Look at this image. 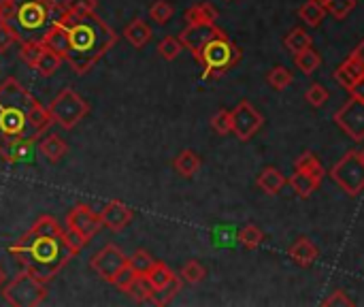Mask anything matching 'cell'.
<instances>
[{
    "label": "cell",
    "mask_w": 364,
    "mask_h": 307,
    "mask_svg": "<svg viewBox=\"0 0 364 307\" xmlns=\"http://www.w3.org/2000/svg\"><path fill=\"white\" fill-rule=\"evenodd\" d=\"M11 256L36 280L51 282L75 256L66 244L64 229L53 216H41L17 244L9 248Z\"/></svg>",
    "instance_id": "cell-1"
},
{
    "label": "cell",
    "mask_w": 364,
    "mask_h": 307,
    "mask_svg": "<svg viewBox=\"0 0 364 307\" xmlns=\"http://www.w3.org/2000/svg\"><path fill=\"white\" fill-rule=\"evenodd\" d=\"M53 21H60L68 32L66 62L77 75H85L117 41L115 30L94 13H66L60 2L53 6Z\"/></svg>",
    "instance_id": "cell-2"
},
{
    "label": "cell",
    "mask_w": 364,
    "mask_h": 307,
    "mask_svg": "<svg viewBox=\"0 0 364 307\" xmlns=\"http://www.w3.org/2000/svg\"><path fill=\"white\" fill-rule=\"evenodd\" d=\"M51 115L15 77L0 83V145L30 139L36 141L51 126Z\"/></svg>",
    "instance_id": "cell-3"
},
{
    "label": "cell",
    "mask_w": 364,
    "mask_h": 307,
    "mask_svg": "<svg viewBox=\"0 0 364 307\" xmlns=\"http://www.w3.org/2000/svg\"><path fill=\"white\" fill-rule=\"evenodd\" d=\"M53 6L55 0H15V11L9 19V26L15 30L19 43L41 41L53 21Z\"/></svg>",
    "instance_id": "cell-4"
},
{
    "label": "cell",
    "mask_w": 364,
    "mask_h": 307,
    "mask_svg": "<svg viewBox=\"0 0 364 307\" xmlns=\"http://www.w3.org/2000/svg\"><path fill=\"white\" fill-rule=\"evenodd\" d=\"M241 56V47L235 41H230L224 30H220L211 41L205 43L196 60L203 66V79H220L239 64Z\"/></svg>",
    "instance_id": "cell-5"
},
{
    "label": "cell",
    "mask_w": 364,
    "mask_h": 307,
    "mask_svg": "<svg viewBox=\"0 0 364 307\" xmlns=\"http://www.w3.org/2000/svg\"><path fill=\"white\" fill-rule=\"evenodd\" d=\"M2 297L13 307H36L47 299V284L23 269L2 288Z\"/></svg>",
    "instance_id": "cell-6"
},
{
    "label": "cell",
    "mask_w": 364,
    "mask_h": 307,
    "mask_svg": "<svg viewBox=\"0 0 364 307\" xmlns=\"http://www.w3.org/2000/svg\"><path fill=\"white\" fill-rule=\"evenodd\" d=\"M47 113L51 115L53 124L62 126L64 130H70L90 113V105L73 88H64L55 94L51 105H47Z\"/></svg>",
    "instance_id": "cell-7"
},
{
    "label": "cell",
    "mask_w": 364,
    "mask_h": 307,
    "mask_svg": "<svg viewBox=\"0 0 364 307\" xmlns=\"http://www.w3.org/2000/svg\"><path fill=\"white\" fill-rule=\"evenodd\" d=\"M333 182L348 192L350 197H358L364 190V158L360 152L352 150L348 152L333 169H331Z\"/></svg>",
    "instance_id": "cell-8"
},
{
    "label": "cell",
    "mask_w": 364,
    "mask_h": 307,
    "mask_svg": "<svg viewBox=\"0 0 364 307\" xmlns=\"http://www.w3.org/2000/svg\"><path fill=\"white\" fill-rule=\"evenodd\" d=\"M126 265H128L126 254H124L117 246H113V244L105 246V248H102L100 252H96V254L92 256V261H90V267L94 269V274H96L98 278H102L105 282H109V284L115 282L117 274H119Z\"/></svg>",
    "instance_id": "cell-9"
},
{
    "label": "cell",
    "mask_w": 364,
    "mask_h": 307,
    "mask_svg": "<svg viewBox=\"0 0 364 307\" xmlns=\"http://www.w3.org/2000/svg\"><path fill=\"white\" fill-rule=\"evenodd\" d=\"M230 120H232V132L237 135L239 141H250L262 128V124H264V118L247 100H241L230 111Z\"/></svg>",
    "instance_id": "cell-10"
},
{
    "label": "cell",
    "mask_w": 364,
    "mask_h": 307,
    "mask_svg": "<svg viewBox=\"0 0 364 307\" xmlns=\"http://www.w3.org/2000/svg\"><path fill=\"white\" fill-rule=\"evenodd\" d=\"M335 122L341 126L346 135L354 141H364V100L360 98H350L337 113Z\"/></svg>",
    "instance_id": "cell-11"
},
{
    "label": "cell",
    "mask_w": 364,
    "mask_h": 307,
    "mask_svg": "<svg viewBox=\"0 0 364 307\" xmlns=\"http://www.w3.org/2000/svg\"><path fill=\"white\" fill-rule=\"evenodd\" d=\"M220 32V28L215 24H188L181 34H179V41L181 45L196 58L198 51L205 47L207 41H211L215 34Z\"/></svg>",
    "instance_id": "cell-12"
},
{
    "label": "cell",
    "mask_w": 364,
    "mask_h": 307,
    "mask_svg": "<svg viewBox=\"0 0 364 307\" xmlns=\"http://www.w3.org/2000/svg\"><path fill=\"white\" fill-rule=\"evenodd\" d=\"M66 224H68V229H75L77 233H81L85 239H92V237L98 233V229L102 227L100 214L92 212L87 205H77V207H73V209L68 212V216H66Z\"/></svg>",
    "instance_id": "cell-13"
},
{
    "label": "cell",
    "mask_w": 364,
    "mask_h": 307,
    "mask_svg": "<svg viewBox=\"0 0 364 307\" xmlns=\"http://www.w3.org/2000/svg\"><path fill=\"white\" fill-rule=\"evenodd\" d=\"M100 222L109 231L119 233V231H124L132 222V212L124 203H119V201H109L102 207V212H100Z\"/></svg>",
    "instance_id": "cell-14"
},
{
    "label": "cell",
    "mask_w": 364,
    "mask_h": 307,
    "mask_svg": "<svg viewBox=\"0 0 364 307\" xmlns=\"http://www.w3.org/2000/svg\"><path fill=\"white\" fill-rule=\"evenodd\" d=\"M41 43L47 49H51L53 53H58L62 60H66V56H68V32L60 21H51V26L41 36Z\"/></svg>",
    "instance_id": "cell-15"
},
{
    "label": "cell",
    "mask_w": 364,
    "mask_h": 307,
    "mask_svg": "<svg viewBox=\"0 0 364 307\" xmlns=\"http://www.w3.org/2000/svg\"><path fill=\"white\" fill-rule=\"evenodd\" d=\"M38 152L51 162V165H55V162H60L66 154H68V145L64 143V139L60 137V135H45L43 137V141L38 143Z\"/></svg>",
    "instance_id": "cell-16"
},
{
    "label": "cell",
    "mask_w": 364,
    "mask_h": 307,
    "mask_svg": "<svg viewBox=\"0 0 364 307\" xmlns=\"http://www.w3.org/2000/svg\"><path fill=\"white\" fill-rule=\"evenodd\" d=\"M320 256L318 248L307 239V237H301L292 244L290 248V259L299 265V267H311L316 263V259Z\"/></svg>",
    "instance_id": "cell-17"
},
{
    "label": "cell",
    "mask_w": 364,
    "mask_h": 307,
    "mask_svg": "<svg viewBox=\"0 0 364 307\" xmlns=\"http://www.w3.org/2000/svg\"><path fill=\"white\" fill-rule=\"evenodd\" d=\"M364 73L363 68L358 66V62L352 58V56H348L339 66H337V71H335V81L341 85V88H346V90H350L358 79H363Z\"/></svg>",
    "instance_id": "cell-18"
},
{
    "label": "cell",
    "mask_w": 364,
    "mask_h": 307,
    "mask_svg": "<svg viewBox=\"0 0 364 307\" xmlns=\"http://www.w3.org/2000/svg\"><path fill=\"white\" fill-rule=\"evenodd\" d=\"M256 184H258V188H260L262 192H267V194H277V192H282V188L288 184V179L284 177V173H282L279 169L267 167V169L260 171Z\"/></svg>",
    "instance_id": "cell-19"
},
{
    "label": "cell",
    "mask_w": 364,
    "mask_h": 307,
    "mask_svg": "<svg viewBox=\"0 0 364 307\" xmlns=\"http://www.w3.org/2000/svg\"><path fill=\"white\" fill-rule=\"evenodd\" d=\"M124 38L132 45V47H136V49H141V47H145L147 43H149V38H151V28L147 26V21H143V19H132L126 28H124Z\"/></svg>",
    "instance_id": "cell-20"
},
{
    "label": "cell",
    "mask_w": 364,
    "mask_h": 307,
    "mask_svg": "<svg viewBox=\"0 0 364 307\" xmlns=\"http://www.w3.org/2000/svg\"><path fill=\"white\" fill-rule=\"evenodd\" d=\"M186 24H215L218 19V9L211 2H198L183 13Z\"/></svg>",
    "instance_id": "cell-21"
},
{
    "label": "cell",
    "mask_w": 364,
    "mask_h": 307,
    "mask_svg": "<svg viewBox=\"0 0 364 307\" xmlns=\"http://www.w3.org/2000/svg\"><path fill=\"white\" fill-rule=\"evenodd\" d=\"M128 297H132L134 301H139V303H156V291H154V286L147 282V278L145 276H134V280L128 284V288L124 291Z\"/></svg>",
    "instance_id": "cell-22"
},
{
    "label": "cell",
    "mask_w": 364,
    "mask_h": 307,
    "mask_svg": "<svg viewBox=\"0 0 364 307\" xmlns=\"http://www.w3.org/2000/svg\"><path fill=\"white\" fill-rule=\"evenodd\" d=\"M60 64H62V58L43 45V49H41L36 62L32 64V68H34L41 77H51V75H55V71L60 68Z\"/></svg>",
    "instance_id": "cell-23"
},
{
    "label": "cell",
    "mask_w": 364,
    "mask_h": 307,
    "mask_svg": "<svg viewBox=\"0 0 364 307\" xmlns=\"http://www.w3.org/2000/svg\"><path fill=\"white\" fill-rule=\"evenodd\" d=\"M173 167H175V171H177L181 177H192V175H196V171L200 169V158H198L196 152L183 150V152H179V156L173 160Z\"/></svg>",
    "instance_id": "cell-24"
},
{
    "label": "cell",
    "mask_w": 364,
    "mask_h": 307,
    "mask_svg": "<svg viewBox=\"0 0 364 307\" xmlns=\"http://www.w3.org/2000/svg\"><path fill=\"white\" fill-rule=\"evenodd\" d=\"M288 184L292 186L294 194H296V197H301V199L311 197V194L320 188V182H318V179H314L311 175L303 173V171H294V175L288 179Z\"/></svg>",
    "instance_id": "cell-25"
},
{
    "label": "cell",
    "mask_w": 364,
    "mask_h": 307,
    "mask_svg": "<svg viewBox=\"0 0 364 307\" xmlns=\"http://www.w3.org/2000/svg\"><path fill=\"white\" fill-rule=\"evenodd\" d=\"M147 278V282L154 286V291L156 293H160V291H164L177 276L171 271V267L168 265H164V263H160V261H156V265L149 269V274L145 276Z\"/></svg>",
    "instance_id": "cell-26"
},
{
    "label": "cell",
    "mask_w": 364,
    "mask_h": 307,
    "mask_svg": "<svg viewBox=\"0 0 364 307\" xmlns=\"http://www.w3.org/2000/svg\"><path fill=\"white\" fill-rule=\"evenodd\" d=\"M294 171H303V173L311 175L314 179H318L320 184H322V179H324V175H326L322 162H320L318 156L311 154V152H305L303 156H299V160H296V165H294Z\"/></svg>",
    "instance_id": "cell-27"
},
{
    "label": "cell",
    "mask_w": 364,
    "mask_h": 307,
    "mask_svg": "<svg viewBox=\"0 0 364 307\" xmlns=\"http://www.w3.org/2000/svg\"><path fill=\"white\" fill-rule=\"evenodd\" d=\"M294 64H296V68H299L301 73H305V75H314V73L320 68L322 58H320V53H318L314 47H307V49H303V51L294 53Z\"/></svg>",
    "instance_id": "cell-28"
},
{
    "label": "cell",
    "mask_w": 364,
    "mask_h": 307,
    "mask_svg": "<svg viewBox=\"0 0 364 307\" xmlns=\"http://www.w3.org/2000/svg\"><path fill=\"white\" fill-rule=\"evenodd\" d=\"M299 17H301L307 26L316 28V26H320L322 19L326 17V6L320 4V2H316V0H309V2H305V4L299 9Z\"/></svg>",
    "instance_id": "cell-29"
},
{
    "label": "cell",
    "mask_w": 364,
    "mask_h": 307,
    "mask_svg": "<svg viewBox=\"0 0 364 307\" xmlns=\"http://www.w3.org/2000/svg\"><path fill=\"white\" fill-rule=\"evenodd\" d=\"M267 81L273 90H286L292 81H294V75L290 68L286 66H273L267 75Z\"/></svg>",
    "instance_id": "cell-30"
},
{
    "label": "cell",
    "mask_w": 364,
    "mask_h": 307,
    "mask_svg": "<svg viewBox=\"0 0 364 307\" xmlns=\"http://www.w3.org/2000/svg\"><path fill=\"white\" fill-rule=\"evenodd\" d=\"M284 45H286V49H288V51L299 53V51H303V49L311 47V36H309L303 28H294V30L286 36Z\"/></svg>",
    "instance_id": "cell-31"
},
{
    "label": "cell",
    "mask_w": 364,
    "mask_h": 307,
    "mask_svg": "<svg viewBox=\"0 0 364 307\" xmlns=\"http://www.w3.org/2000/svg\"><path fill=\"white\" fill-rule=\"evenodd\" d=\"M239 241H241L243 248L256 250V248L264 241V233H262L256 224H247L245 229L239 231Z\"/></svg>",
    "instance_id": "cell-32"
},
{
    "label": "cell",
    "mask_w": 364,
    "mask_h": 307,
    "mask_svg": "<svg viewBox=\"0 0 364 307\" xmlns=\"http://www.w3.org/2000/svg\"><path fill=\"white\" fill-rule=\"evenodd\" d=\"M128 265L132 267V271H134L136 276H147V274H149V269L156 265V261L151 259V254H149V252H145V250H136V252L128 259Z\"/></svg>",
    "instance_id": "cell-33"
},
{
    "label": "cell",
    "mask_w": 364,
    "mask_h": 307,
    "mask_svg": "<svg viewBox=\"0 0 364 307\" xmlns=\"http://www.w3.org/2000/svg\"><path fill=\"white\" fill-rule=\"evenodd\" d=\"M173 15H175V9H173V4L168 0H156L151 4V9H149V17L160 26L168 24L173 19Z\"/></svg>",
    "instance_id": "cell-34"
},
{
    "label": "cell",
    "mask_w": 364,
    "mask_h": 307,
    "mask_svg": "<svg viewBox=\"0 0 364 307\" xmlns=\"http://www.w3.org/2000/svg\"><path fill=\"white\" fill-rule=\"evenodd\" d=\"M205 276H207V269L198 261H188L181 267V274H179L181 282H188V284H198V282L205 280Z\"/></svg>",
    "instance_id": "cell-35"
},
{
    "label": "cell",
    "mask_w": 364,
    "mask_h": 307,
    "mask_svg": "<svg viewBox=\"0 0 364 307\" xmlns=\"http://www.w3.org/2000/svg\"><path fill=\"white\" fill-rule=\"evenodd\" d=\"M181 49H183V45H181V41L177 38V36H164L162 41H160V45H158V53L164 58V60H175L179 53H181Z\"/></svg>",
    "instance_id": "cell-36"
},
{
    "label": "cell",
    "mask_w": 364,
    "mask_h": 307,
    "mask_svg": "<svg viewBox=\"0 0 364 307\" xmlns=\"http://www.w3.org/2000/svg\"><path fill=\"white\" fill-rule=\"evenodd\" d=\"M356 9V0H328L326 13H331L335 19H346Z\"/></svg>",
    "instance_id": "cell-37"
},
{
    "label": "cell",
    "mask_w": 364,
    "mask_h": 307,
    "mask_svg": "<svg viewBox=\"0 0 364 307\" xmlns=\"http://www.w3.org/2000/svg\"><path fill=\"white\" fill-rule=\"evenodd\" d=\"M43 49V43L41 41H21V49H19V58L32 68V64L36 62L38 53Z\"/></svg>",
    "instance_id": "cell-38"
},
{
    "label": "cell",
    "mask_w": 364,
    "mask_h": 307,
    "mask_svg": "<svg viewBox=\"0 0 364 307\" xmlns=\"http://www.w3.org/2000/svg\"><path fill=\"white\" fill-rule=\"evenodd\" d=\"M62 9L66 13H75V15H81V13H94L96 11V0H64L60 2Z\"/></svg>",
    "instance_id": "cell-39"
},
{
    "label": "cell",
    "mask_w": 364,
    "mask_h": 307,
    "mask_svg": "<svg viewBox=\"0 0 364 307\" xmlns=\"http://www.w3.org/2000/svg\"><path fill=\"white\" fill-rule=\"evenodd\" d=\"M305 100L311 105V107H322L326 100H328V90L322 85V83H314L307 88L305 92Z\"/></svg>",
    "instance_id": "cell-40"
},
{
    "label": "cell",
    "mask_w": 364,
    "mask_h": 307,
    "mask_svg": "<svg viewBox=\"0 0 364 307\" xmlns=\"http://www.w3.org/2000/svg\"><path fill=\"white\" fill-rule=\"evenodd\" d=\"M211 128L218 132V135H228L232 132V120H230V111L226 109H220L213 118H211Z\"/></svg>",
    "instance_id": "cell-41"
},
{
    "label": "cell",
    "mask_w": 364,
    "mask_h": 307,
    "mask_svg": "<svg viewBox=\"0 0 364 307\" xmlns=\"http://www.w3.org/2000/svg\"><path fill=\"white\" fill-rule=\"evenodd\" d=\"M64 237H66V244H68V248H70L73 254H79V252L85 248V244L90 241V239H85L81 233H77L75 229H66V231H64Z\"/></svg>",
    "instance_id": "cell-42"
},
{
    "label": "cell",
    "mask_w": 364,
    "mask_h": 307,
    "mask_svg": "<svg viewBox=\"0 0 364 307\" xmlns=\"http://www.w3.org/2000/svg\"><path fill=\"white\" fill-rule=\"evenodd\" d=\"M15 43H19L15 30L9 24H0V53H4L6 49H11Z\"/></svg>",
    "instance_id": "cell-43"
},
{
    "label": "cell",
    "mask_w": 364,
    "mask_h": 307,
    "mask_svg": "<svg viewBox=\"0 0 364 307\" xmlns=\"http://www.w3.org/2000/svg\"><path fill=\"white\" fill-rule=\"evenodd\" d=\"M179 291H181V278L177 276V278H175V280H173V282H171L166 288H164V291L156 293V295H162L160 299H156V306H166V303H168V301H171V299H173L177 293H179Z\"/></svg>",
    "instance_id": "cell-44"
},
{
    "label": "cell",
    "mask_w": 364,
    "mask_h": 307,
    "mask_svg": "<svg viewBox=\"0 0 364 307\" xmlns=\"http://www.w3.org/2000/svg\"><path fill=\"white\" fill-rule=\"evenodd\" d=\"M322 306H354V301L346 295V291H335L331 297H326L322 301Z\"/></svg>",
    "instance_id": "cell-45"
},
{
    "label": "cell",
    "mask_w": 364,
    "mask_h": 307,
    "mask_svg": "<svg viewBox=\"0 0 364 307\" xmlns=\"http://www.w3.org/2000/svg\"><path fill=\"white\" fill-rule=\"evenodd\" d=\"M15 11V0H0V24H9Z\"/></svg>",
    "instance_id": "cell-46"
},
{
    "label": "cell",
    "mask_w": 364,
    "mask_h": 307,
    "mask_svg": "<svg viewBox=\"0 0 364 307\" xmlns=\"http://www.w3.org/2000/svg\"><path fill=\"white\" fill-rule=\"evenodd\" d=\"M348 92H350V96H354V98H360V100H364V77H363V79H358V81H356V83H354V85H352V88H350Z\"/></svg>",
    "instance_id": "cell-47"
},
{
    "label": "cell",
    "mask_w": 364,
    "mask_h": 307,
    "mask_svg": "<svg viewBox=\"0 0 364 307\" xmlns=\"http://www.w3.org/2000/svg\"><path fill=\"white\" fill-rule=\"evenodd\" d=\"M350 56H352V58H354V60L358 62V66L363 68V73H364V38L360 41V43H358V47H356V49H354V51H352Z\"/></svg>",
    "instance_id": "cell-48"
},
{
    "label": "cell",
    "mask_w": 364,
    "mask_h": 307,
    "mask_svg": "<svg viewBox=\"0 0 364 307\" xmlns=\"http://www.w3.org/2000/svg\"><path fill=\"white\" fill-rule=\"evenodd\" d=\"M4 284V271H2V267H0V286Z\"/></svg>",
    "instance_id": "cell-49"
},
{
    "label": "cell",
    "mask_w": 364,
    "mask_h": 307,
    "mask_svg": "<svg viewBox=\"0 0 364 307\" xmlns=\"http://www.w3.org/2000/svg\"><path fill=\"white\" fill-rule=\"evenodd\" d=\"M316 2H320V4H324V6L328 4V0H316Z\"/></svg>",
    "instance_id": "cell-50"
},
{
    "label": "cell",
    "mask_w": 364,
    "mask_h": 307,
    "mask_svg": "<svg viewBox=\"0 0 364 307\" xmlns=\"http://www.w3.org/2000/svg\"><path fill=\"white\" fill-rule=\"evenodd\" d=\"M360 154H363V158H364V150H363V152H360Z\"/></svg>",
    "instance_id": "cell-51"
}]
</instances>
